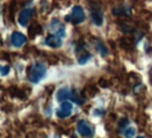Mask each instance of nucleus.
<instances>
[{
    "mask_svg": "<svg viewBox=\"0 0 152 138\" xmlns=\"http://www.w3.org/2000/svg\"><path fill=\"white\" fill-rule=\"evenodd\" d=\"M46 73L45 66L41 62L33 64L28 71V78L33 83H38Z\"/></svg>",
    "mask_w": 152,
    "mask_h": 138,
    "instance_id": "1",
    "label": "nucleus"
},
{
    "mask_svg": "<svg viewBox=\"0 0 152 138\" xmlns=\"http://www.w3.org/2000/svg\"><path fill=\"white\" fill-rule=\"evenodd\" d=\"M85 19H86V15H85L84 10L79 5H75L72 8V13L69 16L66 17L67 21L71 20V22L75 25L82 23L85 20Z\"/></svg>",
    "mask_w": 152,
    "mask_h": 138,
    "instance_id": "2",
    "label": "nucleus"
},
{
    "mask_svg": "<svg viewBox=\"0 0 152 138\" xmlns=\"http://www.w3.org/2000/svg\"><path fill=\"white\" fill-rule=\"evenodd\" d=\"M71 110H72V105L69 102L64 101L63 103H61L60 109L56 112V115L60 119L68 118L71 114Z\"/></svg>",
    "mask_w": 152,
    "mask_h": 138,
    "instance_id": "3",
    "label": "nucleus"
},
{
    "mask_svg": "<svg viewBox=\"0 0 152 138\" xmlns=\"http://www.w3.org/2000/svg\"><path fill=\"white\" fill-rule=\"evenodd\" d=\"M34 13V10L33 9H24L22 10L20 14H19V17H18V21H19V24L22 27H26L27 24L28 23V21L30 20L32 15Z\"/></svg>",
    "mask_w": 152,
    "mask_h": 138,
    "instance_id": "4",
    "label": "nucleus"
},
{
    "mask_svg": "<svg viewBox=\"0 0 152 138\" xmlns=\"http://www.w3.org/2000/svg\"><path fill=\"white\" fill-rule=\"evenodd\" d=\"M77 131L80 134V136L84 137H92L94 135L90 125L84 120H81L78 122V124H77Z\"/></svg>",
    "mask_w": 152,
    "mask_h": 138,
    "instance_id": "5",
    "label": "nucleus"
},
{
    "mask_svg": "<svg viewBox=\"0 0 152 138\" xmlns=\"http://www.w3.org/2000/svg\"><path fill=\"white\" fill-rule=\"evenodd\" d=\"M26 41H27L26 36L20 32L14 31L11 35V42L14 47H17V48L21 47L26 43Z\"/></svg>",
    "mask_w": 152,
    "mask_h": 138,
    "instance_id": "6",
    "label": "nucleus"
},
{
    "mask_svg": "<svg viewBox=\"0 0 152 138\" xmlns=\"http://www.w3.org/2000/svg\"><path fill=\"white\" fill-rule=\"evenodd\" d=\"M45 43L52 48H59L61 46V40L58 35H50L45 39Z\"/></svg>",
    "mask_w": 152,
    "mask_h": 138,
    "instance_id": "7",
    "label": "nucleus"
},
{
    "mask_svg": "<svg viewBox=\"0 0 152 138\" xmlns=\"http://www.w3.org/2000/svg\"><path fill=\"white\" fill-rule=\"evenodd\" d=\"M91 19L96 26H102L103 24V16L99 11H93L91 13Z\"/></svg>",
    "mask_w": 152,
    "mask_h": 138,
    "instance_id": "8",
    "label": "nucleus"
},
{
    "mask_svg": "<svg viewBox=\"0 0 152 138\" xmlns=\"http://www.w3.org/2000/svg\"><path fill=\"white\" fill-rule=\"evenodd\" d=\"M70 91L67 89V88H61L58 90L57 94H56V98H57V100L61 102V101H64L68 98H70Z\"/></svg>",
    "mask_w": 152,
    "mask_h": 138,
    "instance_id": "9",
    "label": "nucleus"
},
{
    "mask_svg": "<svg viewBox=\"0 0 152 138\" xmlns=\"http://www.w3.org/2000/svg\"><path fill=\"white\" fill-rule=\"evenodd\" d=\"M69 99H71L72 101H74L76 104H78V105H82V104H84V102H85L84 97H82L81 95H79L76 90L71 91Z\"/></svg>",
    "mask_w": 152,
    "mask_h": 138,
    "instance_id": "10",
    "label": "nucleus"
},
{
    "mask_svg": "<svg viewBox=\"0 0 152 138\" xmlns=\"http://www.w3.org/2000/svg\"><path fill=\"white\" fill-rule=\"evenodd\" d=\"M28 32V34L30 35L31 38H33V37L36 36L37 35L42 33V28H41V27H40L38 24H36V27H34V25H31V26L29 27Z\"/></svg>",
    "mask_w": 152,
    "mask_h": 138,
    "instance_id": "11",
    "label": "nucleus"
},
{
    "mask_svg": "<svg viewBox=\"0 0 152 138\" xmlns=\"http://www.w3.org/2000/svg\"><path fill=\"white\" fill-rule=\"evenodd\" d=\"M90 58H91V54L88 51H84V52H82V53L79 54V57H77V60H78V63L79 64L83 65V64L86 63L87 60Z\"/></svg>",
    "mask_w": 152,
    "mask_h": 138,
    "instance_id": "12",
    "label": "nucleus"
},
{
    "mask_svg": "<svg viewBox=\"0 0 152 138\" xmlns=\"http://www.w3.org/2000/svg\"><path fill=\"white\" fill-rule=\"evenodd\" d=\"M96 48H97V50L99 51V52L102 54V57H104V56L108 53L107 49L105 48V46H104L101 42H98V43H97V44H96Z\"/></svg>",
    "mask_w": 152,
    "mask_h": 138,
    "instance_id": "13",
    "label": "nucleus"
},
{
    "mask_svg": "<svg viewBox=\"0 0 152 138\" xmlns=\"http://www.w3.org/2000/svg\"><path fill=\"white\" fill-rule=\"evenodd\" d=\"M134 134H135L134 129V128H129L127 130H126V132H125V137H132L134 136Z\"/></svg>",
    "mask_w": 152,
    "mask_h": 138,
    "instance_id": "14",
    "label": "nucleus"
},
{
    "mask_svg": "<svg viewBox=\"0 0 152 138\" xmlns=\"http://www.w3.org/2000/svg\"><path fill=\"white\" fill-rule=\"evenodd\" d=\"M0 72H1V75L2 76H5L9 74L10 72V66H2L1 69H0Z\"/></svg>",
    "mask_w": 152,
    "mask_h": 138,
    "instance_id": "15",
    "label": "nucleus"
},
{
    "mask_svg": "<svg viewBox=\"0 0 152 138\" xmlns=\"http://www.w3.org/2000/svg\"><path fill=\"white\" fill-rule=\"evenodd\" d=\"M128 124H129V121H128L127 119H122V120L119 121V127H120L121 129H124V128L126 127Z\"/></svg>",
    "mask_w": 152,
    "mask_h": 138,
    "instance_id": "16",
    "label": "nucleus"
}]
</instances>
